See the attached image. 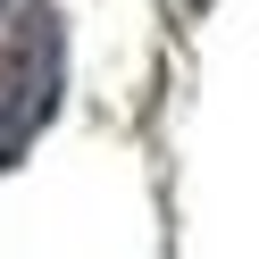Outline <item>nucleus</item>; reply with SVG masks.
Masks as SVG:
<instances>
[{
  "label": "nucleus",
  "instance_id": "2",
  "mask_svg": "<svg viewBox=\"0 0 259 259\" xmlns=\"http://www.w3.org/2000/svg\"><path fill=\"white\" fill-rule=\"evenodd\" d=\"M0 9H9V0H0Z\"/></svg>",
  "mask_w": 259,
  "mask_h": 259
},
{
  "label": "nucleus",
  "instance_id": "1",
  "mask_svg": "<svg viewBox=\"0 0 259 259\" xmlns=\"http://www.w3.org/2000/svg\"><path fill=\"white\" fill-rule=\"evenodd\" d=\"M59 84H67V42H59V9H25L0 34V167L51 125Z\"/></svg>",
  "mask_w": 259,
  "mask_h": 259
}]
</instances>
